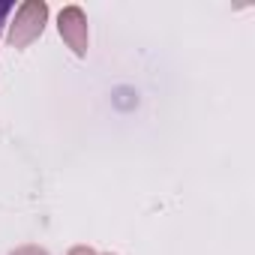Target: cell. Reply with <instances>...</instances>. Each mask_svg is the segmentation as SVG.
<instances>
[{
  "label": "cell",
  "mask_w": 255,
  "mask_h": 255,
  "mask_svg": "<svg viewBox=\"0 0 255 255\" xmlns=\"http://www.w3.org/2000/svg\"><path fill=\"white\" fill-rule=\"evenodd\" d=\"M45 18H48V6L42 0H27V3H21L15 9V21L9 27V42L15 48H27L45 30Z\"/></svg>",
  "instance_id": "obj_1"
},
{
  "label": "cell",
  "mask_w": 255,
  "mask_h": 255,
  "mask_svg": "<svg viewBox=\"0 0 255 255\" xmlns=\"http://www.w3.org/2000/svg\"><path fill=\"white\" fill-rule=\"evenodd\" d=\"M57 27H60V36L66 39V45H69L78 57H84V54H87V18H84V12H81L78 6H66V9L60 12Z\"/></svg>",
  "instance_id": "obj_2"
},
{
  "label": "cell",
  "mask_w": 255,
  "mask_h": 255,
  "mask_svg": "<svg viewBox=\"0 0 255 255\" xmlns=\"http://www.w3.org/2000/svg\"><path fill=\"white\" fill-rule=\"evenodd\" d=\"M9 12H12V3H0V27H3V21H6Z\"/></svg>",
  "instance_id": "obj_3"
},
{
  "label": "cell",
  "mask_w": 255,
  "mask_h": 255,
  "mask_svg": "<svg viewBox=\"0 0 255 255\" xmlns=\"http://www.w3.org/2000/svg\"><path fill=\"white\" fill-rule=\"evenodd\" d=\"M15 255H45L42 249H33V246H27V249H18Z\"/></svg>",
  "instance_id": "obj_4"
},
{
  "label": "cell",
  "mask_w": 255,
  "mask_h": 255,
  "mask_svg": "<svg viewBox=\"0 0 255 255\" xmlns=\"http://www.w3.org/2000/svg\"><path fill=\"white\" fill-rule=\"evenodd\" d=\"M69 255H99V252H93V249H84V246H78V249H72Z\"/></svg>",
  "instance_id": "obj_5"
}]
</instances>
